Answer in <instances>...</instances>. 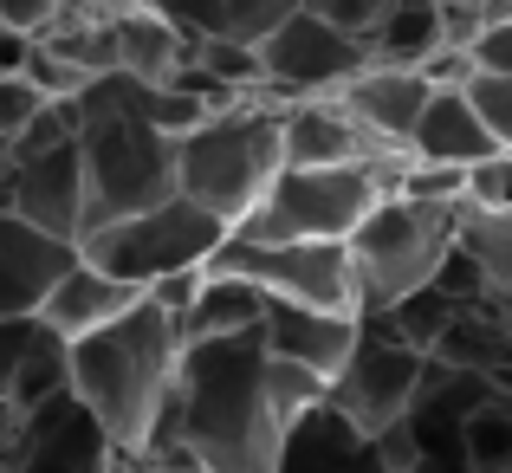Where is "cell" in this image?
<instances>
[{"instance_id":"1","label":"cell","mask_w":512,"mask_h":473,"mask_svg":"<svg viewBox=\"0 0 512 473\" xmlns=\"http://www.w3.org/2000/svg\"><path fill=\"white\" fill-rule=\"evenodd\" d=\"M163 422L182 435V448L201 473H273L279 454V409L266 383L260 324L227 337H188L175 357V389Z\"/></svg>"},{"instance_id":"2","label":"cell","mask_w":512,"mask_h":473,"mask_svg":"<svg viewBox=\"0 0 512 473\" xmlns=\"http://www.w3.org/2000/svg\"><path fill=\"white\" fill-rule=\"evenodd\" d=\"M175 357H182L175 318L150 299H137L124 318L98 324V331L72 337V389L124 454H143L150 435L163 428Z\"/></svg>"},{"instance_id":"3","label":"cell","mask_w":512,"mask_h":473,"mask_svg":"<svg viewBox=\"0 0 512 473\" xmlns=\"http://www.w3.org/2000/svg\"><path fill=\"white\" fill-rule=\"evenodd\" d=\"M78 169L85 234L175 195V137L130 104V72H98L78 91Z\"/></svg>"},{"instance_id":"4","label":"cell","mask_w":512,"mask_h":473,"mask_svg":"<svg viewBox=\"0 0 512 473\" xmlns=\"http://www.w3.org/2000/svg\"><path fill=\"white\" fill-rule=\"evenodd\" d=\"M279 111L286 104H266L247 91L234 111H214L195 130H182L175 137V188L188 201H201L208 214H221L227 227H240L260 208V195L273 188V175L286 169V156H279Z\"/></svg>"},{"instance_id":"5","label":"cell","mask_w":512,"mask_h":473,"mask_svg":"<svg viewBox=\"0 0 512 473\" xmlns=\"http://www.w3.org/2000/svg\"><path fill=\"white\" fill-rule=\"evenodd\" d=\"M454 221H461V201H415V195H396V188H389V195L344 234L357 312H383L402 292L428 286L435 266L448 260V247H454Z\"/></svg>"},{"instance_id":"6","label":"cell","mask_w":512,"mask_h":473,"mask_svg":"<svg viewBox=\"0 0 512 473\" xmlns=\"http://www.w3.org/2000/svg\"><path fill=\"white\" fill-rule=\"evenodd\" d=\"M227 240V221L208 214L201 201H188L175 188L169 201L143 214H124V221H104L91 234H78V260L104 266V273L130 279V286H150V279L175 273V266H201L214 247Z\"/></svg>"},{"instance_id":"7","label":"cell","mask_w":512,"mask_h":473,"mask_svg":"<svg viewBox=\"0 0 512 473\" xmlns=\"http://www.w3.org/2000/svg\"><path fill=\"white\" fill-rule=\"evenodd\" d=\"M396 188L389 169H279L273 188L260 195V208L234 227L247 240H344L376 201Z\"/></svg>"},{"instance_id":"8","label":"cell","mask_w":512,"mask_h":473,"mask_svg":"<svg viewBox=\"0 0 512 473\" xmlns=\"http://www.w3.org/2000/svg\"><path fill=\"white\" fill-rule=\"evenodd\" d=\"M201 266H208V273L253 279L266 299L325 305V312H357V286H350L344 240H247V234L227 227V240Z\"/></svg>"},{"instance_id":"9","label":"cell","mask_w":512,"mask_h":473,"mask_svg":"<svg viewBox=\"0 0 512 473\" xmlns=\"http://www.w3.org/2000/svg\"><path fill=\"white\" fill-rule=\"evenodd\" d=\"M422 376H428V350H415V344H402V337H383V331H370V324H363V331H357V350H350L344 370L325 383V402L338 415H350L363 435H376V428H389V422H402V415H409Z\"/></svg>"},{"instance_id":"10","label":"cell","mask_w":512,"mask_h":473,"mask_svg":"<svg viewBox=\"0 0 512 473\" xmlns=\"http://www.w3.org/2000/svg\"><path fill=\"white\" fill-rule=\"evenodd\" d=\"M111 461H117V441L78 402V389H59L39 409L13 415V435L0 448L7 473H111Z\"/></svg>"},{"instance_id":"11","label":"cell","mask_w":512,"mask_h":473,"mask_svg":"<svg viewBox=\"0 0 512 473\" xmlns=\"http://www.w3.org/2000/svg\"><path fill=\"white\" fill-rule=\"evenodd\" d=\"M260 65H266V85L286 91V98H325V91H338L344 78H357L370 65V39L299 7L260 39Z\"/></svg>"},{"instance_id":"12","label":"cell","mask_w":512,"mask_h":473,"mask_svg":"<svg viewBox=\"0 0 512 473\" xmlns=\"http://www.w3.org/2000/svg\"><path fill=\"white\" fill-rule=\"evenodd\" d=\"M279 156H286V169H350V162H363V169H389V175H402V162H409V150L370 137V130L344 111L338 91H325V98H292L286 111H279Z\"/></svg>"},{"instance_id":"13","label":"cell","mask_w":512,"mask_h":473,"mask_svg":"<svg viewBox=\"0 0 512 473\" xmlns=\"http://www.w3.org/2000/svg\"><path fill=\"white\" fill-rule=\"evenodd\" d=\"M0 208L46 234L78 240L85 234V169H78V137L46 143V150H7L0 169Z\"/></svg>"},{"instance_id":"14","label":"cell","mask_w":512,"mask_h":473,"mask_svg":"<svg viewBox=\"0 0 512 473\" xmlns=\"http://www.w3.org/2000/svg\"><path fill=\"white\" fill-rule=\"evenodd\" d=\"M273 473H389V461L376 448V435H363L350 415H338L318 396L279 428Z\"/></svg>"},{"instance_id":"15","label":"cell","mask_w":512,"mask_h":473,"mask_svg":"<svg viewBox=\"0 0 512 473\" xmlns=\"http://www.w3.org/2000/svg\"><path fill=\"white\" fill-rule=\"evenodd\" d=\"M78 260V240L46 234V227L20 221L13 208H0V318H39L46 292L59 286V273Z\"/></svg>"},{"instance_id":"16","label":"cell","mask_w":512,"mask_h":473,"mask_svg":"<svg viewBox=\"0 0 512 473\" xmlns=\"http://www.w3.org/2000/svg\"><path fill=\"white\" fill-rule=\"evenodd\" d=\"M357 312H325V305H292V299H273L260 318V344L286 363H305L312 376H338L344 357L357 350Z\"/></svg>"},{"instance_id":"17","label":"cell","mask_w":512,"mask_h":473,"mask_svg":"<svg viewBox=\"0 0 512 473\" xmlns=\"http://www.w3.org/2000/svg\"><path fill=\"white\" fill-rule=\"evenodd\" d=\"M428 357L448 363V370H474L487 383L512 389V299L487 292L474 305H454L448 324L435 331V344H428Z\"/></svg>"},{"instance_id":"18","label":"cell","mask_w":512,"mask_h":473,"mask_svg":"<svg viewBox=\"0 0 512 473\" xmlns=\"http://www.w3.org/2000/svg\"><path fill=\"white\" fill-rule=\"evenodd\" d=\"M428 91H435V85H428L415 65H376L370 59L357 78H344V85H338V98H344V111L357 117L370 137L409 150V130H415V117H422Z\"/></svg>"},{"instance_id":"19","label":"cell","mask_w":512,"mask_h":473,"mask_svg":"<svg viewBox=\"0 0 512 473\" xmlns=\"http://www.w3.org/2000/svg\"><path fill=\"white\" fill-rule=\"evenodd\" d=\"M137 299H143V286H130V279L104 273V266H91V260H72L59 273V286L46 292V305H39V324L59 331L65 344H72V337H85V331H98V324L124 318Z\"/></svg>"},{"instance_id":"20","label":"cell","mask_w":512,"mask_h":473,"mask_svg":"<svg viewBox=\"0 0 512 473\" xmlns=\"http://www.w3.org/2000/svg\"><path fill=\"white\" fill-rule=\"evenodd\" d=\"M493 150H500V143L487 137V124H480V111L467 104L461 85H435V91H428L422 117H415V130H409V156L467 169V162H480V156H493Z\"/></svg>"},{"instance_id":"21","label":"cell","mask_w":512,"mask_h":473,"mask_svg":"<svg viewBox=\"0 0 512 473\" xmlns=\"http://www.w3.org/2000/svg\"><path fill=\"white\" fill-rule=\"evenodd\" d=\"M266 292L253 286V279H240V273H208L201 266V292H195V305H188L182 318H175V337H227V331H253V324L266 318Z\"/></svg>"},{"instance_id":"22","label":"cell","mask_w":512,"mask_h":473,"mask_svg":"<svg viewBox=\"0 0 512 473\" xmlns=\"http://www.w3.org/2000/svg\"><path fill=\"white\" fill-rule=\"evenodd\" d=\"M111 39H117V72H137L150 85L175 78V65L188 59V39L169 20H156L143 0H130L124 13H111Z\"/></svg>"},{"instance_id":"23","label":"cell","mask_w":512,"mask_h":473,"mask_svg":"<svg viewBox=\"0 0 512 473\" xmlns=\"http://www.w3.org/2000/svg\"><path fill=\"white\" fill-rule=\"evenodd\" d=\"M59 389H72V344H65L59 331H46V324H33V337H26L20 363H13L7 409L26 415V409H39L46 396H59Z\"/></svg>"},{"instance_id":"24","label":"cell","mask_w":512,"mask_h":473,"mask_svg":"<svg viewBox=\"0 0 512 473\" xmlns=\"http://www.w3.org/2000/svg\"><path fill=\"white\" fill-rule=\"evenodd\" d=\"M454 247L480 266L487 292L512 299V208H474L461 201V221H454Z\"/></svg>"},{"instance_id":"25","label":"cell","mask_w":512,"mask_h":473,"mask_svg":"<svg viewBox=\"0 0 512 473\" xmlns=\"http://www.w3.org/2000/svg\"><path fill=\"white\" fill-rule=\"evenodd\" d=\"M435 46H441L435 0H396V7L370 26V59L376 65H422Z\"/></svg>"},{"instance_id":"26","label":"cell","mask_w":512,"mask_h":473,"mask_svg":"<svg viewBox=\"0 0 512 473\" xmlns=\"http://www.w3.org/2000/svg\"><path fill=\"white\" fill-rule=\"evenodd\" d=\"M467 461H474V473H500L512 467V389L493 383L487 396L467 409Z\"/></svg>"},{"instance_id":"27","label":"cell","mask_w":512,"mask_h":473,"mask_svg":"<svg viewBox=\"0 0 512 473\" xmlns=\"http://www.w3.org/2000/svg\"><path fill=\"white\" fill-rule=\"evenodd\" d=\"M188 65H201V72L214 78V85L227 91H253L266 85V65H260V46L253 39H234V33H208L188 46Z\"/></svg>"},{"instance_id":"28","label":"cell","mask_w":512,"mask_h":473,"mask_svg":"<svg viewBox=\"0 0 512 473\" xmlns=\"http://www.w3.org/2000/svg\"><path fill=\"white\" fill-rule=\"evenodd\" d=\"M467 104L480 111V124H487V137L512 150V72H474L467 78Z\"/></svg>"},{"instance_id":"29","label":"cell","mask_w":512,"mask_h":473,"mask_svg":"<svg viewBox=\"0 0 512 473\" xmlns=\"http://www.w3.org/2000/svg\"><path fill=\"white\" fill-rule=\"evenodd\" d=\"M461 188H467V169H454V162L409 156L396 175V195H415V201H461Z\"/></svg>"},{"instance_id":"30","label":"cell","mask_w":512,"mask_h":473,"mask_svg":"<svg viewBox=\"0 0 512 473\" xmlns=\"http://www.w3.org/2000/svg\"><path fill=\"white\" fill-rule=\"evenodd\" d=\"M20 78L39 91V98H78V91H85V72H78L72 59H59L46 39H33V59H26Z\"/></svg>"},{"instance_id":"31","label":"cell","mask_w":512,"mask_h":473,"mask_svg":"<svg viewBox=\"0 0 512 473\" xmlns=\"http://www.w3.org/2000/svg\"><path fill=\"white\" fill-rule=\"evenodd\" d=\"M461 201H474V208H512V150H493V156L467 162Z\"/></svg>"},{"instance_id":"32","label":"cell","mask_w":512,"mask_h":473,"mask_svg":"<svg viewBox=\"0 0 512 473\" xmlns=\"http://www.w3.org/2000/svg\"><path fill=\"white\" fill-rule=\"evenodd\" d=\"M143 7L156 13V20H169L175 33L195 46V39H208V33H227V20H221V0H143Z\"/></svg>"},{"instance_id":"33","label":"cell","mask_w":512,"mask_h":473,"mask_svg":"<svg viewBox=\"0 0 512 473\" xmlns=\"http://www.w3.org/2000/svg\"><path fill=\"white\" fill-rule=\"evenodd\" d=\"M286 13H299V0H221L227 33H234V39H253V46H260V39L273 33Z\"/></svg>"},{"instance_id":"34","label":"cell","mask_w":512,"mask_h":473,"mask_svg":"<svg viewBox=\"0 0 512 473\" xmlns=\"http://www.w3.org/2000/svg\"><path fill=\"white\" fill-rule=\"evenodd\" d=\"M305 13H318V20H331V26H344V33H357V39H370V26L383 20L396 0H299Z\"/></svg>"},{"instance_id":"35","label":"cell","mask_w":512,"mask_h":473,"mask_svg":"<svg viewBox=\"0 0 512 473\" xmlns=\"http://www.w3.org/2000/svg\"><path fill=\"white\" fill-rule=\"evenodd\" d=\"M39 104H46V98H39V91L26 85L20 72H0V137L13 143V137H20V130H26V117L39 111Z\"/></svg>"},{"instance_id":"36","label":"cell","mask_w":512,"mask_h":473,"mask_svg":"<svg viewBox=\"0 0 512 473\" xmlns=\"http://www.w3.org/2000/svg\"><path fill=\"white\" fill-rule=\"evenodd\" d=\"M441 13V46H474V33L487 26V0H435Z\"/></svg>"},{"instance_id":"37","label":"cell","mask_w":512,"mask_h":473,"mask_svg":"<svg viewBox=\"0 0 512 473\" xmlns=\"http://www.w3.org/2000/svg\"><path fill=\"white\" fill-rule=\"evenodd\" d=\"M467 59H474V72H512V20L480 26L474 46H467Z\"/></svg>"},{"instance_id":"38","label":"cell","mask_w":512,"mask_h":473,"mask_svg":"<svg viewBox=\"0 0 512 473\" xmlns=\"http://www.w3.org/2000/svg\"><path fill=\"white\" fill-rule=\"evenodd\" d=\"M415 72H422L428 85H467V78H474V59H467V46H435Z\"/></svg>"},{"instance_id":"39","label":"cell","mask_w":512,"mask_h":473,"mask_svg":"<svg viewBox=\"0 0 512 473\" xmlns=\"http://www.w3.org/2000/svg\"><path fill=\"white\" fill-rule=\"evenodd\" d=\"M52 13H59V0H0V26H13V33H46Z\"/></svg>"},{"instance_id":"40","label":"cell","mask_w":512,"mask_h":473,"mask_svg":"<svg viewBox=\"0 0 512 473\" xmlns=\"http://www.w3.org/2000/svg\"><path fill=\"white\" fill-rule=\"evenodd\" d=\"M33 324H39V318H0V396H7V383H13V363H20Z\"/></svg>"},{"instance_id":"41","label":"cell","mask_w":512,"mask_h":473,"mask_svg":"<svg viewBox=\"0 0 512 473\" xmlns=\"http://www.w3.org/2000/svg\"><path fill=\"white\" fill-rule=\"evenodd\" d=\"M33 39H39V33H13V26H0V72H26V59H33Z\"/></svg>"},{"instance_id":"42","label":"cell","mask_w":512,"mask_h":473,"mask_svg":"<svg viewBox=\"0 0 512 473\" xmlns=\"http://www.w3.org/2000/svg\"><path fill=\"white\" fill-rule=\"evenodd\" d=\"M487 20H512V0H487Z\"/></svg>"},{"instance_id":"43","label":"cell","mask_w":512,"mask_h":473,"mask_svg":"<svg viewBox=\"0 0 512 473\" xmlns=\"http://www.w3.org/2000/svg\"><path fill=\"white\" fill-rule=\"evenodd\" d=\"M0 169H7V137H0Z\"/></svg>"},{"instance_id":"44","label":"cell","mask_w":512,"mask_h":473,"mask_svg":"<svg viewBox=\"0 0 512 473\" xmlns=\"http://www.w3.org/2000/svg\"><path fill=\"white\" fill-rule=\"evenodd\" d=\"M59 7H85V0H59Z\"/></svg>"},{"instance_id":"45","label":"cell","mask_w":512,"mask_h":473,"mask_svg":"<svg viewBox=\"0 0 512 473\" xmlns=\"http://www.w3.org/2000/svg\"><path fill=\"white\" fill-rule=\"evenodd\" d=\"M500 473H512V467H500Z\"/></svg>"},{"instance_id":"46","label":"cell","mask_w":512,"mask_h":473,"mask_svg":"<svg viewBox=\"0 0 512 473\" xmlns=\"http://www.w3.org/2000/svg\"><path fill=\"white\" fill-rule=\"evenodd\" d=\"M0 473H7V467H0Z\"/></svg>"}]
</instances>
